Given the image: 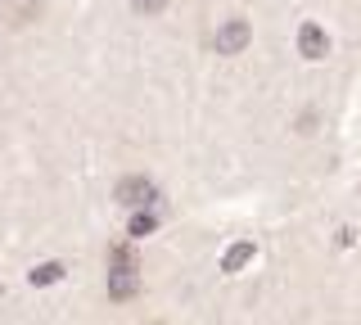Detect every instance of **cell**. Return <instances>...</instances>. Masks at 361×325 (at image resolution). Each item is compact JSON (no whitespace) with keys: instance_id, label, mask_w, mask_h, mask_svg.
Returning a JSON list of instances; mask_svg holds the SVG:
<instances>
[{"instance_id":"7a4b0ae2","label":"cell","mask_w":361,"mask_h":325,"mask_svg":"<svg viewBox=\"0 0 361 325\" xmlns=\"http://www.w3.org/2000/svg\"><path fill=\"white\" fill-rule=\"evenodd\" d=\"M118 204L140 212V208H154L158 204V185L149 176H127V181H118Z\"/></svg>"},{"instance_id":"6da1fadb","label":"cell","mask_w":361,"mask_h":325,"mask_svg":"<svg viewBox=\"0 0 361 325\" xmlns=\"http://www.w3.org/2000/svg\"><path fill=\"white\" fill-rule=\"evenodd\" d=\"M140 289V257H135L131 244H113L109 249V298L127 302Z\"/></svg>"},{"instance_id":"ba28073f","label":"cell","mask_w":361,"mask_h":325,"mask_svg":"<svg viewBox=\"0 0 361 325\" xmlns=\"http://www.w3.org/2000/svg\"><path fill=\"white\" fill-rule=\"evenodd\" d=\"M154 226H158V212H154V208H140V212H135V217H131L127 235H131V240H140V235H149Z\"/></svg>"},{"instance_id":"3957f363","label":"cell","mask_w":361,"mask_h":325,"mask_svg":"<svg viewBox=\"0 0 361 325\" xmlns=\"http://www.w3.org/2000/svg\"><path fill=\"white\" fill-rule=\"evenodd\" d=\"M248 37H253L248 18H226V23L217 27V37H212V46H217V54H244Z\"/></svg>"},{"instance_id":"5b68a950","label":"cell","mask_w":361,"mask_h":325,"mask_svg":"<svg viewBox=\"0 0 361 325\" xmlns=\"http://www.w3.org/2000/svg\"><path fill=\"white\" fill-rule=\"evenodd\" d=\"M253 257H257V244H248V240H244V244H231V249L221 253V271H226V276H235V271H244Z\"/></svg>"},{"instance_id":"8992f818","label":"cell","mask_w":361,"mask_h":325,"mask_svg":"<svg viewBox=\"0 0 361 325\" xmlns=\"http://www.w3.org/2000/svg\"><path fill=\"white\" fill-rule=\"evenodd\" d=\"M50 0H0V9L9 14V23H32Z\"/></svg>"},{"instance_id":"52a82bcc","label":"cell","mask_w":361,"mask_h":325,"mask_svg":"<svg viewBox=\"0 0 361 325\" xmlns=\"http://www.w3.org/2000/svg\"><path fill=\"white\" fill-rule=\"evenodd\" d=\"M32 285H37V289H45V285H59V280H63V266L59 262H41V266H32Z\"/></svg>"},{"instance_id":"9c48e42d","label":"cell","mask_w":361,"mask_h":325,"mask_svg":"<svg viewBox=\"0 0 361 325\" xmlns=\"http://www.w3.org/2000/svg\"><path fill=\"white\" fill-rule=\"evenodd\" d=\"M163 5H167V0H131V9H135V14H158Z\"/></svg>"},{"instance_id":"277c9868","label":"cell","mask_w":361,"mask_h":325,"mask_svg":"<svg viewBox=\"0 0 361 325\" xmlns=\"http://www.w3.org/2000/svg\"><path fill=\"white\" fill-rule=\"evenodd\" d=\"M298 50L307 54V59H325V54H330V37H325L316 23H302L298 27Z\"/></svg>"}]
</instances>
